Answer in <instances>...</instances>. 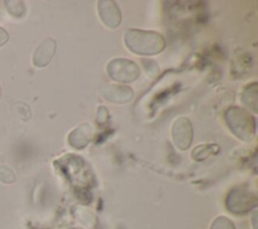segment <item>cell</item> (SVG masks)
I'll return each mask as SVG.
<instances>
[{
  "label": "cell",
  "instance_id": "6da1fadb",
  "mask_svg": "<svg viewBox=\"0 0 258 229\" xmlns=\"http://www.w3.org/2000/svg\"><path fill=\"white\" fill-rule=\"evenodd\" d=\"M124 42L129 50L141 55H154L165 47V39L160 33L136 28L125 32Z\"/></svg>",
  "mask_w": 258,
  "mask_h": 229
},
{
  "label": "cell",
  "instance_id": "7c38bea8",
  "mask_svg": "<svg viewBox=\"0 0 258 229\" xmlns=\"http://www.w3.org/2000/svg\"><path fill=\"white\" fill-rule=\"evenodd\" d=\"M210 229H235V226L229 218L225 216H219L213 221Z\"/></svg>",
  "mask_w": 258,
  "mask_h": 229
},
{
  "label": "cell",
  "instance_id": "30bf717a",
  "mask_svg": "<svg viewBox=\"0 0 258 229\" xmlns=\"http://www.w3.org/2000/svg\"><path fill=\"white\" fill-rule=\"evenodd\" d=\"M257 95H258V89H257V83H251L249 85L246 86V88L244 89L243 93H242V97L241 100L244 103V105L250 109L251 111H253L254 113H257V104H258V99H257Z\"/></svg>",
  "mask_w": 258,
  "mask_h": 229
},
{
  "label": "cell",
  "instance_id": "8fae6325",
  "mask_svg": "<svg viewBox=\"0 0 258 229\" xmlns=\"http://www.w3.org/2000/svg\"><path fill=\"white\" fill-rule=\"evenodd\" d=\"M5 7L8 13L14 17H23L26 13V7L22 1H5Z\"/></svg>",
  "mask_w": 258,
  "mask_h": 229
},
{
  "label": "cell",
  "instance_id": "ba28073f",
  "mask_svg": "<svg viewBox=\"0 0 258 229\" xmlns=\"http://www.w3.org/2000/svg\"><path fill=\"white\" fill-rule=\"evenodd\" d=\"M56 49V43L52 38L44 39L35 49L33 54V65L38 68L47 66Z\"/></svg>",
  "mask_w": 258,
  "mask_h": 229
},
{
  "label": "cell",
  "instance_id": "9c48e42d",
  "mask_svg": "<svg viewBox=\"0 0 258 229\" xmlns=\"http://www.w3.org/2000/svg\"><path fill=\"white\" fill-rule=\"evenodd\" d=\"M92 129L90 125H80L76 128L69 136L70 144L76 148H83L85 147L91 139Z\"/></svg>",
  "mask_w": 258,
  "mask_h": 229
},
{
  "label": "cell",
  "instance_id": "5bb4252c",
  "mask_svg": "<svg viewBox=\"0 0 258 229\" xmlns=\"http://www.w3.org/2000/svg\"><path fill=\"white\" fill-rule=\"evenodd\" d=\"M9 38V35L7 33V31L0 26V46H2L3 44H5L7 42Z\"/></svg>",
  "mask_w": 258,
  "mask_h": 229
},
{
  "label": "cell",
  "instance_id": "52a82bcc",
  "mask_svg": "<svg viewBox=\"0 0 258 229\" xmlns=\"http://www.w3.org/2000/svg\"><path fill=\"white\" fill-rule=\"evenodd\" d=\"M101 93L106 100L117 104L128 103L134 96V92L130 87L117 84L104 86L101 89Z\"/></svg>",
  "mask_w": 258,
  "mask_h": 229
},
{
  "label": "cell",
  "instance_id": "5b68a950",
  "mask_svg": "<svg viewBox=\"0 0 258 229\" xmlns=\"http://www.w3.org/2000/svg\"><path fill=\"white\" fill-rule=\"evenodd\" d=\"M171 136L174 145L179 150L187 149L194 138V130L189 119L186 117L177 118L172 124Z\"/></svg>",
  "mask_w": 258,
  "mask_h": 229
},
{
  "label": "cell",
  "instance_id": "277c9868",
  "mask_svg": "<svg viewBox=\"0 0 258 229\" xmlns=\"http://www.w3.org/2000/svg\"><path fill=\"white\" fill-rule=\"evenodd\" d=\"M107 74L114 81L120 83H131L138 79L140 69L137 64L131 60L117 58L111 60L107 65Z\"/></svg>",
  "mask_w": 258,
  "mask_h": 229
},
{
  "label": "cell",
  "instance_id": "3957f363",
  "mask_svg": "<svg viewBox=\"0 0 258 229\" xmlns=\"http://www.w3.org/2000/svg\"><path fill=\"white\" fill-rule=\"evenodd\" d=\"M256 195L244 188H234L226 198L227 209L236 215L246 214L256 207Z\"/></svg>",
  "mask_w": 258,
  "mask_h": 229
},
{
  "label": "cell",
  "instance_id": "4fadbf2b",
  "mask_svg": "<svg viewBox=\"0 0 258 229\" xmlns=\"http://www.w3.org/2000/svg\"><path fill=\"white\" fill-rule=\"evenodd\" d=\"M15 181L13 170L7 165H0V182L4 184H12Z\"/></svg>",
  "mask_w": 258,
  "mask_h": 229
},
{
  "label": "cell",
  "instance_id": "7a4b0ae2",
  "mask_svg": "<svg viewBox=\"0 0 258 229\" xmlns=\"http://www.w3.org/2000/svg\"><path fill=\"white\" fill-rule=\"evenodd\" d=\"M225 121L231 132L241 140L250 141L256 133V121L251 113L241 107H230L225 113Z\"/></svg>",
  "mask_w": 258,
  "mask_h": 229
},
{
  "label": "cell",
  "instance_id": "8992f818",
  "mask_svg": "<svg viewBox=\"0 0 258 229\" xmlns=\"http://www.w3.org/2000/svg\"><path fill=\"white\" fill-rule=\"evenodd\" d=\"M98 11H99V16L102 22L106 26L110 28H116L121 23V20H122L121 11L115 1H110V0L99 1Z\"/></svg>",
  "mask_w": 258,
  "mask_h": 229
},
{
  "label": "cell",
  "instance_id": "9a60e30c",
  "mask_svg": "<svg viewBox=\"0 0 258 229\" xmlns=\"http://www.w3.org/2000/svg\"><path fill=\"white\" fill-rule=\"evenodd\" d=\"M1 95H2V89H1V85H0V98H1Z\"/></svg>",
  "mask_w": 258,
  "mask_h": 229
}]
</instances>
